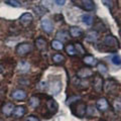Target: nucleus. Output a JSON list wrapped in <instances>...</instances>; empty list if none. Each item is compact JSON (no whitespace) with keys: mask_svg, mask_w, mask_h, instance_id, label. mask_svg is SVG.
<instances>
[{"mask_svg":"<svg viewBox=\"0 0 121 121\" xmlns=\"http://www.w3.org/2000/svg\"><path fill=\"white\" fill-rule=\"evenodd\" d=\"M83 63L89 67H95L98 65V60L93 56H86L83 58Z\"/></svg>","mask_w":121,"mask_h":121,"instance_id":"12","label":"nucleus"},{"mask_svg":"<svg viewBox=\"0 0 121 121\" xmlns=\"http://www.w3.org/2000/svg\"><path fill=\"white\" fill-rule=\"evenodd\" d=\"M111 63L113 64V65H115V66H121V58L119 56H113L112 58H111Z\"/></svg>","mask_w":121,"mask_h":121,"instance_id":"28","label":"nucleus"},{"mask_svg":"<svg viewBox=\"0 0 121 121\" xmlns=\"http://www.w3.org/2000/svg\"><path fill=\"white\" fill-rule=\"evenodd\" d=\"M75 5L81 7L86 11H92L95 8V3L93 0H72Z\"/></svg>","mask_w":121,"mask_h":121,"instance_id":"2","label":"nucleus"},{"mask_svg":"<svg viewBox=\"0 0 121 121\" xmlns=\"http://www.w3.org/2000/svg\"><path fill=\"white\" fill-rule=\"evenodd\" d=\"M98 39H99V33L96 30H90L86 35V40L89 43H96Z\"/></svg>","mask_w":121,"mask_h":121,"instance_id":"15","label":"nucleus"},{"mask_svg":"<svg viewBox=\"0 0 121 121\" xmlns=\"http://www.w3.org/2000/svg\"><path fill=\"white\" fill-rule=\"evenodd\" d=\"M32 20H33V17H32L31 13H29V12L23 13V14H22L21 16H20V18H19L20 24L23 25V26H28L29 24H31Z\"/></svg>","mask_w":121,"mask_h":121,"instance_id":"8","label":"nucleus"},{"mask_svg":"<svg viewBox=\"0 0 121 121\" xmlns=\"http://www.w3.org/2000/svg\"><path fill=\"white\" fill-rule=\"evenodd\" d=\"M71 108H72V111H73L74 114L79 117V118H83L85 116L86 112H87V106L84 102H81V101H76L74 102V105H71Z\"/></svg>","mask_w":121,"mask_h":121,"instance_id":"1","label":"nucleus"},{"mask_svg":"<svg viewBox=\"0 0 121 121\" xmlns=\"http://www.w3.org/2000/svg\"><path fill=\"white\" fill-rule=\"evenodd\" d=\"M93 75H94L93 71L89 69V68H81V69L77 72V76H78V78H80V79H87Z\"/></svg>","mask_w":121,"mask_h":121,"instance_id":"9","label":"nucleus"},{"mask_svg":"<svg viewBox=\"0 0 121 121\" xmlns=\"http://www.w3.org/2000/svg\"><path fill=\"white\" fill-rule=\"evenodd\" d=\"M102 1H103V4L105 6H107L109 9L113 8V4H114V1H113V0H102Z\"/></svg>","mask_w":121,"mask_h":121,"instance_id":"31","label":"nucleus"},{"mask_svg":"<svg viewBox=\"0 0 121 121\" xmlns=\"http://www.w3.org/2000/svg\"><path fill=\"white\" fill-rule=\"evenodd\" d=\"M6 3L12 7H20L21 6V3L19 1H17V0H7Z\"/></svg>","mask_w":121,"mask_h":121,"instance_id":"30","label":"nucleus"},{"mask_svg":"<svg viewBox=\"0 0 121 121\" xmlns=\"http://www.w3.org/2000/svg\"><path fill=\"white\" fill-rule=\"evenodd\" d=\"M39 103H40V101H39V98H37L36 96L30 97V99H29V101H28V104H29V106H30L31 108H36V107H39Z\"/></svg>","mask_w":121,"mask_h":121,"instance_id":"22","label":"nucleus"},{"mask_svg":"<svg viewBox=\"0 0 121 121\" xmlns=\"http://www.w3.org/2000/svg\"><path fill=\"white\" fill-rule=\"evenodd\" d=\"M24 121H39V118H37L36 116H33V115H30V116H28L27 118H26Z\"/></svg>","mask_w":121,"mask_h":121,"instance_id":"32","label":"nucleus"},{"mask_svg":"<svg viewBox=\"0 0 121 121\" xmlns=\"http://www.w3.org/2000/svg\"><path fill=\"white\" fill-rule=\"evenodd\" d=\"M83 35V30L78 26H72L70 28V35L72 37H80Z\"/></svg>","mask_w":121,"mask_h":121,"instance_id":"17","label":"nucleus"},{"mask_svg":"<svg viewBox=\"0 0 121 121\" xmlns=\"http://www.w3.org/2000/svg\"><path fill=\"white\" fill-rule=\"evenodd\" d=\"M40 25H41L43 30L47 33H51L54 30V25H52V21L48 18H43L40 21Z\"/></svg>","mask_w":121,"mask_h":121,"instance_id":"6","label":"nucleus"},{"mask_svg":"<svg viewBox=\"0 0 121 121\" xmlns=\"http://www.w3.org/2000/svg\"><path fill=\"white\" fill-rule=\"evenodd\" d=\"M103 43L106 45V47H109V48H119L118 39L113 35H106L103 39Z\"/></svg>","mask_w":121,"mask_h":121,"instance_id":"4","label":"nucleus"},{"mask_svg":"<svg viewBox=\"0 0 121 121\" xmlns=\"http://www.w3.org/2000/svg\"><path fill=\"white\" fill-rule=\"evenodd\" d=\"M35 45L39 51H44L47 48V40L43 37H39L35 40Z\"/></svg>","mask_w":121,"mask_h":121,"instance_id":"18","label":"nucleus"},{"mask_svg":"<svg viewBox=\"0 0 121 121\" xmlns=\"http://www.w3.org/2000/svg\"><path fill=\"white\" fill-rule=\"evenodd\" d=\"M65 50H66V52L69 56H74L77 55V52H76L75 50V45L73 43H69V44H67L66 45V48H65Z\"/></svg>","mask_w":121,"mask_h":121,"instance_id":"21","label":"nucleus"},{"mask_svg":"<svg viewBox=\"0 0 121 121\" xmlns=\"http://www.w3.org/2000/svg\"><path fill=\"white\" fill-rule=\"evenodd\" d=\"M56 39L60 40V41H66L68 40V37H69V32H67V31H64V30H62V31H59L58 33H56Z\"/></svg>","mask_w":121,"mask_h":121,"instance_id":"20","label":"nucleus"},{"mask_svg":"<svg viewBox=\"0 0 121 121\" xmlns=\"http://www.w3.org/2000/svg\"><path fill=\"white\" fill-rule=\"evenodd\" d=\"M50 89L54 95H56V94L60 91V89H62V83H60V81H59V80L52 81L50 85Z\"/></svg>","mask_w":121,"mask_h":121,"instance_id":"13","label":"nucleus"},{"mask_svg":"<svg viewBox=\"0 0 121 121\" xmlns=\"http://www.w3.org/2000/svg\"><path fill=\"white\" fill-rule=\"evenodd\" d=\"M55 1H56V4H58V5L63 6V5H64V4H65V3H66V1H67V0H55Z\"/></svg>","mask_w":121,"mask_h":121,"instance_id":"33","label":"nucleus"},{"mask_svg":"<svg viewBox=\"0 0 121 121\" xmlns=\"http://www.w3.org/2000/svg\"><path fill=\"white\" fill-rule=\"evenodd\" d=\"M97 69H98V72L101 74V75H104L107 73V67H106V65H104L103 63H98L97 65Z\"/></svg>","mask_w":121,"mask_h":121,"instance_id":"27","label":"nucleus"},{"mask_svg":"<svg viewBox=\"0 0 121 121\" xmlns=\"http://www.w3.org/2000/svg\"><path fill=\"white\" fill-rule=\"evenodd\" d=\"M65 56H64L63 55L60 54H56L52 56V62H54L55 64H56V65H60V64H64L65 63Z\"/></svg>","mask_w":121,"mask_h":121,"instance_id":"19","label":"nucleus"},{"mask_svg":"<svg viewBox=\"0 0 121 121\" xmlns=\"http://www.w3.org/2000/svg\"><path fill=\"white\" fill-rule=\"evenodd\" d=\"M96 106H97V109H98L99 111L105 112V111L109 108V103H108V101H107V99H106V98L101 97V98H99V99L97 100Z\"/></svg>","mask_w":121,"mask_h":121,"instance_id":"7","label":"nucleus"},{"mask_svg":"<svg viewBox=\"0 0 121 121\" xmlns=\"http://www.w3.org/2000/svg\"><path fill=\"white\" fill-rule=\"evenodd\" d=\"M2 71H3V67L0 65V73H2Z\"/></svg>","mask_w":121,"mask_h":121,"instance_id":"34","label":"nucleus"},{"mask_svg":"<svg viewBox=\"0 0 121 121\" xmlns=\"http://www.w3.org/2000/svg\"><path fill=\"white\" fill-rule=\"evenodd\" d=\"M11 96L14 100H18V101H21V100H24L26 98V92L24 90H21V89H18V90H15L14 92L11 94Z\"/></svg>","mask_w":121,"mask_h":121,"instance_id":"10","label":"nucleus"},{"mask_svg":"<svg viewBox=\"0 0 121 121\" xmlns=\"http://www.w3.org/2000/svg\"><path fill=\"white\" fill-rule=\"evenodd\" d=\"M32 51V45L28 43H22L16 47V54L20 56H24L28 55Z\"/></svg>","mask_w":121,"mask_h":121,"instance_id":"3","label":"nucleus"},{"mask_svg":"<svg viewBox=\"0 0 121 121\" xmlns=\"http://www.w3.org/2000/svg\"><path fill=\"white\" fill-rule=\"evenodd\" d=\"M26 112V109L24 106H16V107L14 108V111H13V116L15 117V118H20V117H22Z\"/></svg>","mask_w":121,"mask_h":121,"instance_id":"16","label":"nucleus"},{"mask_svg":"<svg viewBox=\"0 0 121 121\" xmlns=\"http://www.w3.org/2000/svg\"><path fill=\"white\" fill-rule=\"evenodd\" d=\"M82 21L84 22L86 25H89L90 26V25H92L94 19H93L92 15H90V14H84V15H82Z\"/></svg>","mask_w":121,"mask_h":121,"instance_id":"24","label":"nucleus"},{"mask_svg":"<svg viewBox=\"0 0 121 121\" xmlns=\"http://www.w3.org/2000/svg\"><path fill=\"white\" fill-rule=\"evenodd\" d=\"M14 108H15V106L12 103H5L4 105L2 106V112H3V114H4L5 116L9 117L13 113Z\"/></svg>","mask_w":121,"mask_h":121,"instance_id":"11","label":"nucleus"},{"mask_svg":"<svg viewBox=\"0 0 121 121\" xmlns=\"http://www.w3.org/2000/svg\"><path fill=\"white\" fill-rule=\"evenodd\" d=\"M113 107H114L115 111L120 112L121 111V99H116L113 103Z\"/></svg>","mask_w":121,"mask_h":121,"instance_id":"29","label":"nucleus"},{"mask_svg":"<svg viewBox=\"0 0 121 121\" xmlns=\"http://www.w3.org/2000/svg\"><path fill=\"white\" fill-rule=\"evenodd\" d=\"M47 107L52 114H55V113L58 111L59 106H58V103H56L54 99H48L47 101Z\"/></svg>","mask_w":121,"mask_h":121,"instance_id":"14","label":"nucleus"},{"mask_svg":"<svg viewBox=\"0 0 121 121\" xmlns=\"http://www.w3.org/2000/svg\"><path fill=\"white\" fill-rule=\"evenodd\" d=\"M51 45H52V48H54V50H56V51H62L63 48H64L63 43H62V41H60V40H58V39L52 40Z\"/></svg>","mask_w":121,"mask_h":121,"instance_id":"23","label":"nucleus"},{"mask_svg":"<svg viewBox=\"0 0 121 121\" xmlns=\"http://www.w3.org/2000/svg\"><path fill=\"white\" fill-rule=\"evenodd\" d=\"M119 33H120V36H121V29H120V31H119Z\"/></svg>","mask_w":121,"mask_h":121,"instance_id":"35","label":"nucleus"},{"mask_svg":"<svg viewBox=\"0 0 121 121\" xmlns=\"http://www.w3.org/2000/svg\"><path fill=\"white\" fill-rule=\"evenodd\" d=\"M75 50H76V52H77V54H79V55H85V52H86L83 44L80 43H75Z\"/></svg>","mask_w":121,"mask_h":121,"instance_id":"26","label":"nucleus"},{"mask_svg":"<svg viewBox=\"0 0 121 121\" xmlns=\"http://www.w3.org/2000/svg\"><path fill=\"white\" fill-rule=\"evenodd\" d=\"M29 68H30V65L27 62H21L19 64V70H20L21 73H26V72H28Z\"/></svg>","mask_w":121,"mask_h":121,"instance_id":"25","label":"nucleus"},{"mask_svg":"<svg viewBox=\"0 0 121 121\" xmlns=\"http://www.w3.org/2000/svg\"><path fill=\"white\" fill-rule=\"evenodd\" d=\"M98 121H105V120H102V119H100V120H98Z\"/></svg>","mask_w":121,"mask_h":121,"instance_id":"36","label":"nucleus"},{"mask_svg":"<svg viewBox=\"0 0 121 121\" xmlns=\"http://www.w3.org/2000/svg\"><path fill=\"white\" fill-rule=\"evenodd\" d=\"M103 86H104L103 78L99 75H96L95 77H94V82H93L94 90H95L97 93H101V91L103 90Z\"/></svg>","mask_w":121,"mask_h":121,"instance_id":"5","label":"nucleus"}]
</instances>
